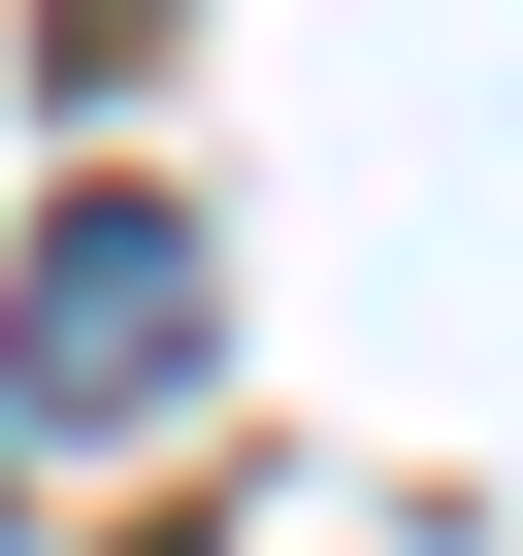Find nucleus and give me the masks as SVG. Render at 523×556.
<instances>
[{
  "mask_svg": "<svg viewBox=\"0 0 523 556\" xmlns=\"http://www.w3.org/2000/svg\"><path fill=\"white\" fill-rule=\"evenodd\" d=\"M0 393H34V426H164L196 393V229L164 197H66L34 295H0Z\"/></svg>",
  "mask_w": 523,
  "mask_h": 556,
  "instance_id": "obj_1",
  "label": "nucleus"
}]
</instances>
